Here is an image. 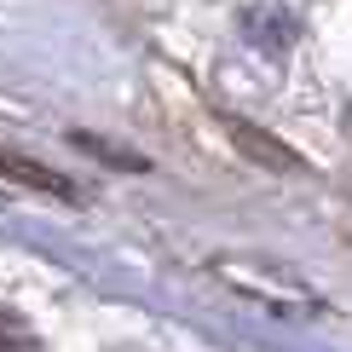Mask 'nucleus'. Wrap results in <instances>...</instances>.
<instances>
[{"label": "nucleus", "mask_w": 352, "mask_h": 352, "mask_svg": "<svg viewBox=\"0 0 352 352\" xmlns=\"http://www.w3.org/2000/svg\"><path fill=\"white\" fill-rule=\"evenodd\" d=\"M0 352H35V335H29L18 318H6V312H0Z\"/></svg>", "instance_id": "obj_1"}]
</instances>
